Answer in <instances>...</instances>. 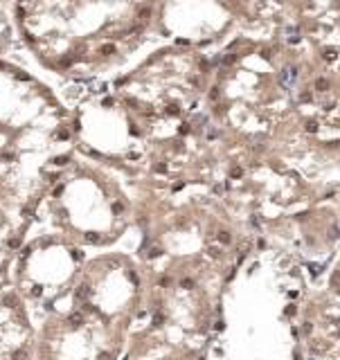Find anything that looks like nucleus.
<instances>
[{"label": "nucleus", "mask_w": 340, "mask_h": 360, "mask_svg": "<svg viewBox=\"0 0 340 360\" xmlns=\"http://www.w3.org/2000/svg\"><path fill=\"white\" fill-rule=\"evenodd\" d=\"M230 239L232 236H230L228 232H218V241H221V243H230Z\"/></svg>", "instance_id": "f257e3e1"}, {"label": "nucleus", "mask_w": 340, "mask_h": 360, "mask_svg": "<svg viewBox=\"0 0 340 360\" xmlns=\"http://www.w3.org/2000/svg\"><path fill=\"white\" fill-rule=\"evenodd\" d=\"M70 322H72L74 326H79V324H81V315H77V313H74V315H70Z\"/></svg>", "instance_id": "f03ea898"}]
</instances>
